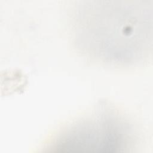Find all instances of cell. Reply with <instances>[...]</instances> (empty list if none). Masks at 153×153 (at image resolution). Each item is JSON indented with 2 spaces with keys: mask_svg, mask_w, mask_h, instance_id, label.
<instances>
[{
  "mask_svg": "<svg viewBox=\"0 0 153 153\" xmlns=\"http://www.w3.org/2000/svg\"><path fill=\"white\" fill-rule=\"evenodd\" d=\"M77 5L72 28L76 43L93 57L110 64L124 65L137 62L143 34V10L148 5L94 2Z\"/></svg>",
  "mask_w": 153,
  "mask_h": 153,
  "instance_id": "cell-1",
  "label": "cell"
}]
</instances>
